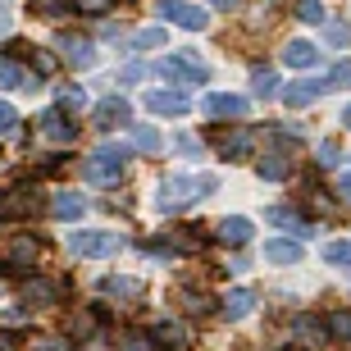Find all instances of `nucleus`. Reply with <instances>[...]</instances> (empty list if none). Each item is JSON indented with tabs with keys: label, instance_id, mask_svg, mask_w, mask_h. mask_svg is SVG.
Returning a JSON list of instances; mask_svg holds the SVG:
<instances>
[{
	"label": "nucleus",
	"instance_id": "obj_1",
	"mask_svg": "<svg viewBox=\"0 0 351 351\" xmlns=\"http://www.w3.org/2000/svg\"><path fill=\"white\" fill-rule=\"evenodd\" d=\"M219 182L210 178V173H173V178H160L156 187V210H165V215H173V210L192 206V201H206L210 192H215Z\"/></svg>",
	"mask_w": 351,
	"mask_h": 351
},
{
	"label": "nucleus",
	"instance_id": "obj_2",
	"mask_svg": "<svg viewBox=\"0 0 351 351\" xmlns=\"http://www.w3.org/2000/svg\"><path fill=\"white\" fill-rule=\"evenodd\" d=\"M123 247V237L110 233V228H82V233L69 237V251L82 256V261H105V256H114Z\"/></svg>",
	"mask_w": 351,
	"mask_h": 351
},
{
	"label": "nucleus",
	"instance_id": "obj_3",
	"mask_svg": "<svg viewBox=\"0 0 351 351\" xmlns=\"http://www.w3.org/2000/svg\"><path fill=\"white\" fill-rule=\"evenodd\" d=\"M123 165H128V151H123V146H114V142H105V146H96V151H91V160H87V178L110 187V182L123 178Z\"/></svg>",
	"mask_w": 351,
	"mask_h": 351
},
{
	"label": "nucleus",
	"instance_id": "obj_4",
	"mask_svg": "<svg viewBox=\"0 0 351 351\" xmlns=\"http://www.w3.org/2000/svg\"><path fill=\"white\" fill-rule=\"evenodd\" d=\"M146 110L173 119V114H187V110H192V96L178 91V87H151V91H146Z\"/></svg>",
	"mask_w": 351,
	"mask_h": 351
},
{
	"label": "nucleus",
	"instance_id": "obj_5",
	"mask_svg": "<svg viewBox=\"0 0 351 351\" xmlns=\"http://www.w3.org/2000/svg\"><path fill=\"white\" fill-rule=\"evenodd\" d=\"M160 78H178V82H206L210 69L201 64V60H192V55H169V60H160L156 64Z\"/></svg>",
	"mask_w": 351,
	"mask_h": 351
},
{
	"label": "nucleus",
	"instance_id": "obj_6",
	"mask_svg": "<svg viewBox=\"0 0 351 351\" xmlns=\"http://www.w3.org/2000/svg\"><path fill=\"white\" fill-rule=\"evenodd\" d=\"M156 14L169 19V23H178V27H192V32H201V27L210 23L206 10H196V5H187V0H156Z\"/></svg>",
	"mask_w": 351,
	"mask_h": 351
},
{
	"label": "nucleus",
	"instance_id": "obj_7",
	"mask_svg": "<svg viewBox=\"0 0 351 351\" xmlns=\"http://www.w3.org/2000/svg\"><path fill=\"white\" fill-rule=\"evenodd\" d=\"M41 210V196L37 187H14V192L0 196V219H27Z\"/></svg>",
	"mask_w": 351,
	"mask_h": 351
},
{
	"label": "nucleus",
	"instance_id": "obj_8",
	"mask_svg": "<svg viewBox=\"0 0 351 351\" xmlns=\"http://www.w3.org/2000/svg\"><path fill=\"white\" fill-rule=\"evenodd\" d=\"M41 137H46V142H55V146H69L73 137H78V128H73V123H69V114L55 105V110H46V114H41Z\"/></svg>",
	"mask_w": 351,
	"mask_h": 351
},
{
	"label": "nucleus",
	"instance_id": "obj_9",
	"mask_svg": "<svg viewBox=\"0 0 351 351\" xmlns=\"http://www.w3.org/2000/svg\"><path fill=\"white\" fill-rule=\"evenodd\" d=\"M5 261L19 265V269L37 265V261H41V242H37V237H27V233H14L10 242H5Z\"/></svg>",
	"mask_w": 351,
	"mask_h": 351
},
{
	"label": "nucleus",
	"instance_id": "obj_10",
	"mask_svg": "<svg viewBox=\"0 0 351 351\" xmlns=\"http://www.w3.org/2000/svg\"><path fill=\"white\" fill-rule=\"evenodd\" d=\"M60 51H64V64H73V69L96 64V46H91L87 37H78V32H64V37H60Z\"/></svg>",
	"mask_w": 351,
	"mask_h": 351
},
{
	"label": "nucleus",
	"instance_id": "obj_11",
	"mask_svg": "<svg viewBox=\"0 0 351 351\" xmlns=\"http://www.w3.org/2000/svg\"><path fill=\"white\" fill-rule=\"evenodd\" d=\"M251 151H256V132L251 128H233V132L219 137V156L223 160H247Z\"/></svg>",
	"mask_w": 351,
	"mask_h": 351
},
{
	"label": "nucleus",
	"instance_id": "obj_12",
	"mask_svg": "<svg viewBox=\"0 0 351 351\" xmlns=\"http://www.w3.org/2000/svg\"><path fill=\"white\" fill-rule=\"evenodd\" d=\"M328 91V82H319V78H301V82H292V87L283 91V101L292 105V110H306V105H315L319 96Z\"/></svg>",
	"mask_w": 351,
	"mask_h": 351
},
{
	"label": "nucleus",
	"instance_id": "obj_13",
	"mask_svg": "<svg viewBox=\"0 0 351 351\" xmlns=\"http://www.w3.org/2000/svg\"><path fill=\"white\" fill-rule=\"evenodd\" d=\"M96 123L101 128H119V123H132V105L123 96H110V101L96 105Z\"/></svg>",
	"mask_w": 351,
	"mask_h": 351
},
{
	"label": "nucleus",
	"instance_id": "obj_14",
	"mask_svg": "<svg viewBox=\"0 0 351 351\" xmlns=\"http://www.w3.org/2000/svg\"><path fill=\"white\" fill-rule=\"evenodd\" d=\"M206 114L210 119H242L247 114V101H242V96H228V91H215L206 101Z\"/></svg>",
	"mask_w": 351,
	"mask_h": 351
},
{
	"label": "nucleus",
	"instance_id": "obj_15",
	"mask_svg": "<svg viewBox=\"0 0 351 351\" xmlns=\"http://www.w3.org/2000/svg\"><path fill=\"white\" fill-rule=\"evenodd\" d=\"M82 210H87V196H82V192H55V201H51V215H55V219H64V223L82 219Z\"/></svg>",
	"mask_w": 351,
	"mask_h": 351
},
{
	"label": "nucleus",
	"instance_id": "obj_16",
	"mask_svg": "<svg viewBox=\"0 0 351 351\" xmlns=\"http://www.w3.org/2000/svg\"><path fill=\"white\" fill-rule=\"evenodd\" d=\"M251 219H242V215H233V219H219V228H215V237L219 242H228V247H242V242H251Z\"/></svg>",
	"mask_w": 351,
	"mask_h": 351
},
{
	"label": "nucleus",
	"instance_id": "obj_17",
	"mask_svg": "<svg viewBox=\"0 0 351 351\" xmlns=\"http://www.w3.org/2000/svg\"><path fill=\"white\" fill-rule=\"evenodd\" d=\"M19 292H23L27 306H51V301L60 297V287H55L51 278H23V287H19Z\"/></svg>",
	"mask_w": 351,
	"mask_h": 351
},
{
	"label": "nucleus",
	"instance_id": "obj_18",
	"mask_svg": "<svg viewBox=\"0 0 351 351\" xmlns=\"http://www.w3.org/2000/svg\"><path fill=\"white\" fill-rule=\"evenodd\" d=\"M297 342H301V347H324V342H328V324H324V319H315V315H301V319H297Z\"/></svg>",
	"mask_w": 351,
	"mask_h": 351
},
{
	"label": "nucleus",
	"instance_id": "obj_19",
	"mask_svg": "<svg viewBox=\"0 0 351 351\" xmlns=\"http://www.w3.org/2000/svg\"><path fill=\"white\" fill-rule=\"evenodd\" d=\"M283 64H292V69H315V64H319V51H315L311 41H287V46H283Z\"/></svg>",
	"mask_w": 351,
	"mask_h": 351
},
{
	"label": "nucleus",
	"instance_id": "obj_20",
	"mask_svg": "<svg viewBox=\"0 0 351 351\" xmlns=\"http://www.w3.org/2000/svg\"><path fill=\"white\" fill-rule=\"evenodd\" d=\"M101 292L105 297H119V301H137L142 297V283H137V278H119V274H110V278H101Z\"/></svg>",
	"mask_w": 351,
	"mask_h": 351
},
{
	"label": "nucleus",
	"instance_id": "obj_21",
	"mask_svg": "<svg viewBox=\"0 0 351 351\" xmlns=\"http://www.w3.org/2000/svg\"><path fill=\"white\" fill-rule=\"evenodd\" d=\"M251 306H256V292H251V287H233V292L223 297V315H228V319H247Z\"/></svg>",
	"mask_w": 351,
	"mask_h": 351
},
{
	"label": "nucleus",
	"instance_id": "obj_22",
	"mask_svg": "<svg viewBox=\"0 0 351 351\" xmlns=\"http://www.w3.org/2000/svg\"><path fill=\"white\" fill-rule=\"evenodd\" d=\"M265 261H269V265H297L301 261V242H287V237L265 242Z\"/></svg>",
	"mask_w": 351,
	"mask_h": 351
},
{
	"label": "nucleus",
	"instance_id": "obj_23",
	"mask_svg": "<svg viewBox=\"0 0 351 351\" xmlns=\"http://www.w3.org/2000/svg\"><path fill=\"white\" fill-rule=\"evenodd\" d=\"M261 169V178H269V182H283L287 173H292V165H287V156L283 151H265V160L256 165Z\"/></svg>",
	"mask_w": 351,
	"mask_h": 351
},
{
	"label": "nucleus",
	"instance_id": "obj_24",
	"mask_svg": "<svg viewBox=\"0 0 351 351\" xmlns=\"http://www.w3.org/2000/svg\"><path fill=\"white\" fill-rule=\"evenodd\" d=\"M265 219L274 223V228H287V233H306V215L301 210H287V206H274Z\"/></svg>",
	"mask_w": 351,
	"mask_h": 351
},
{
	"label": "nucleus",
	"instance_id": "obj_25",
	"mask_svg": "<svg viewBox=\"0 0 351 351\" xmlns=\"http://www.w3.org/2000/svg\"><path fill=\"white\" fill-rule=\"evenodd\" d=\"M151 338H156L165 351H182V347H187V328H182V324H156Z\"/></svg>",
	"mask_w": 351,
	"mask_h": 351
},
{
	"label": "nucleus",
	"instance_id": "obj_26",
	"mask_svg": "<svg viewBox=\"0 0 351 351\" xmlns=\"http://www.w3.org/2000/svg\"><path fill=\"white\" fill-rule=\"evenodd\" d=\"M328 342L351 347V311H333L328 315Z\"/></svg>",
	"mask_w": 351,
	"mask_h": 351
},
{
	"label": "nucleus",
	"instance_id": "obj_27",
	"mask_svg": "<svg viewBox=\"0 0 351 351\" xmlns=\"http://www.w3.org/2000/svg\"><path fill=\"white\" fill-rule=\"evenodd\" d=\"M27 73L19 64H10V60H0V87H10V91H27Z\"/></svg>",
	"mask_w": 351,
	"mask_h": 351
},
{
	"label": "nucleus",
	"instance_id": "obj_28",
	"mask_svg": "<svg viewBox=\"0 0 351 351\" xmlns=\"http://www.w3.org/2000/svg\"><path fill=\"white\" fill-rule=\"evenodd\" d=\"M165 41H169V37H165V27H142V32H132V46H137V51H156V46H165Z\"/></svg>",
	"mask_w": 351,
	"mask_h": 351
},
{
	"label": "nucleus",
	"instance_id": "obj_29",
	"mask_svg": "<svg viewBox=\"0 0 351 351\" xmlns=\"http://www.w3.org/2000/svg\"><path fill=\"white\" fill-rule=\"evenodd\" d=\"M251 87H256V96H265V101H269L274 91H278V78H274V69H256V73H251Z\"/></svg>",
	"mask_w": 351,
	"mask_h": 351
},
{
	"label": "nucleus",
	"instance_id": "obj_30",
	"mask_svg": "<svg viewBox=\"0 0 351 351\" xmlns=\"http://www.w3.org/2000/svg\"><path fill=\"white\" fill-rule=\"evenodd\" d=\"M324 261L338 265V269H351V242H328V247H324Z\"/></svg>",
	"mask_w": 351,
	"mask_h": 351
},
{
	"label": "nucleus",
	"instance_id": "obj_31",
	"mask_svg": "<svg viewBox=\"0 0 351 351\" xmlns=\"http://www.w3.org/2000/svg\"><path fill=\"white\" fill-rule=\"evenodd\" d=\"M32 10H37L41 19H60V14L73 10V0H32Z\"/></svg>",
	"mask_w": 351,
	"mask_h": 351
},
{
	"label": "nucleus",
	"instance_id": "obj_32",
	"mask_svg": "<svg viewBox=\"0 0 351 351\" xmlns=\"http://www.w3.org/2000/svg\"><path fill=\"white\" fill-rule=\"evenodd\" d=\"M82 105H87V91L82 87H69L64 96H60V110H64V114H82Z\"/></svg>",
	"mask_w": 351,
	"mask_h": 351
},
{
	"label": "nucleus",
	"instance_id": "obj_33",
	"mask_svg": "<svg viewBox=\"0 0 351 351\" xmlns=\"http://www.w3.org/2000/svg\"><path fill=\"white\" fill-rule=\"evenodd\" d=\"M297 19L301 23H324V5L319 0H297Z\"/></svg>",
	"mask_w": 351,
	"mask_h": 351
},
{
	"label": "nucleus",
	"instance_id": "obj_34",
	"mask_svg": "<svg viewBox=\"0 0 351 351\" xmlns=\"http://www.w3.org/2000/svg\"><path fill=\"white\" fill-rule=\"evenodd\" d=\"M119 351H156V338L151 333H123Z\"/></svg>",
	"mask_w": 351,
	"mask_h": 351
},
{
	"label": "nucleus",
	"instance_id": "obj_35",
	"mask_svg": "<svg viewBox=\"0 0 351 351\" xmlns=\"http://www.w3.org/2000/svg\"><path fill=\"white\" fill-rule=\"evenodd\" d=\"M19 132V110L10 101H0V137H14Z\"/></svg>",
	"mask_w": 351,
	"mask_h": 351
},
{
	"label": "nucleus",
	"instance_id": "obj_36",
	"mask_svg": "<svg viewBox=\"0 0 351 351\" xmlns=\"http://www.w3.org/2000/svg\"><path fill=\"white\" fill-rule=\"evenodd\" d=\"M132 142H137V151H160V132L156 128H137Z\"/></svg>",
	"mask_w": 351,
	"mask_h": 351
},
{
	"label": "nucleus",
	"instance_id": "obj_37",
	"mask_svg": "<svg viewBox=\"0 0 351 351\" xmlns=\"http://www.w3.org/2000/svg\"><path fill=\"white\" fill-rule=\"evenodd\" d=\"M338 160H342L338 142H319V165H324V169H333V165H338Z\"/></svg>",
	"mask_w": 351,
	"mask_h": 351
},
{
	"label": "nucleus",
	"instance_id": "obj_38",
	"mask_svg": "<svg viewBox=\"0 0 351 351\" xmlns=\"http://www.w3.org/2000/svg\"><path fill=\"white\" fill-rule=\"evenodd\" d=\"M182 297H187V311H192V315H206L210 311V297H206V292H182Z\"/></svg>",
	"mask_w": 351,
	"mask_h": 351
},
{
	"label": "nucleus",
	"instance_id": "obj_39",
	"mask_svg": "<svg viewBox=\"0 0 351 351\" xmlns=\"http://www.w3.org/2000/svg\"><path fill=\"white\" fill-rule=\"evenodd\" d=\"M82 14H105V10H114V0H73Z\"/></svg>",
	"mask_w": 351,
	"mask_h": 351
},
{
	"label": "nucleus",
	"instance_id": "obj_40",
	"mask_svg": "<svg viewBox=\"0 0 351 351\" xmlns=\"http://www.w3.org/2000/svg\"><path fill=\"white\" fill-rule=\"evenodd\" d=\"M328 41H333V46H347V41H351V27H342V23H328Z\"/></svg>",
	"mask_w": 351,
	"mask_h": 351
},
{
	"label": "nucleus",
	"instance_id": "obj_41",
	"mask_svg": "<svg viewBox=\"0 0 351 351\" xmlns=\"http://www.w3.org/2000/svg\"><path fill=\"white\" fill-rule=\"evenodd\" d=\"M142 73H146L142 64H128V69H123V73H119V82H137V78H142Z\"/></svg>",
	"mask_w": 351,
	"mask_h": 351
},
{
	"label": "nucleus",
	"instance_id": "obj_42",
	"mask_svg": "<svg viewBox=\"0 0 351 351\" xmlns=\"http://www.w3.org/2000/svg\"><path fill=\"white\" fill-rule=\"evenodd\" d=\"M338 196H342V201H351V173H342V178H338Z\"/></svg>",
	"mask_w": 351,
	"mask_h": 351
},
{
	"label": "nucleus",
	"instance_id": "obj_43",
	"mask_svg": "<svg viewBox=\"0 0 351 351\" xmlns=\"http://www.w3.org/2000/svg\"><path fill=\"white\" fill-rule=\"evenodd\" d=\"M178 151L182 156H187V151H201V142H196V137H178Z\"/></svg>",
	"mask_w": 351,
	"mask_h": 351
},
{
	"label": "nucleus",
	"instance_id": "obj_44",
	"mask_svg": "<svg viewBox=\"0 0 351 351\" xmlns=\"http://www.w3.org/2000/svg\"><path fill=\"white\" fill-rule=\"evenodd\" d=\"M37 351H69L64 342H55V338H46V342H37Z\"/></svg>",
	"mask_w": 351,
	"mask_h": 351
},
{
	"label": "nucleus",
	"instance_id": "obj_45",
	"mask_svg": "<svg viewBox=\"0 0 351 351\" xmlns=\"http://www.w3.org/2000/svg\"><path fill=\"white\" fill-rule=\"evenodd\" d=\"M333 82H351V64H338V69H333Z\"/></svg>",
	"mask_w": 351,
	"mask_h": 351
},
{
	"label": "nucleus",
	"instance_id": "obj_46",
	"mask_svg": "<svg viewBox=\"0 0 351 351\" xmlns=\"http://www.w3.org/2000/svg\"><path fill=\"white\" fill-rule=\"evenodd\" d=\"M210 5H219V10H237L242 0H210Z\"/></svg>",
	"mask_w": 351,
	"mask_h": 351
},
{
	"label": "nucleus",
	"instance_id": "obj_47",
	"mask_svg": "<svg viewBox=\"0 0 351 351\" xmlns=\"http://www.w3.org/2000/svg\"><path fill=\"white\" fill-rule=\"evenodd\" d=\"M342 123H347V128H351V105H347V110H342Z\"/></svg>",
	"mask_w": 351,
	"mask_h": 351
},
{
	"label": "nucleus",
	"instance_id": "obj_48",
	"mask_svg": "<svg viewBox=\"0 0 351 351\" xmlns=\"http://www.w3.org/2000/svg\"><path fill=\"white\" fill-rule=\"evenodd\" d=\"M0 292H5V287H0Z\"/></svg>",
	"mask_w": 351,
	"mask_h": 351
}]
</instances>
